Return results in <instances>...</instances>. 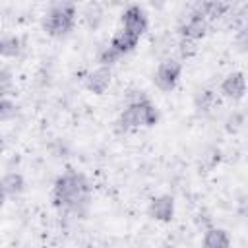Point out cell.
Masks as SVG:
<instances>
[{"instance_id": "1", "label": "cell", "mask_w": 248, "mask_h": 248, "mask_svg": "<svg viewBox=\"0 0 248 248\" xmlns=\"http://www.w3.org/2000/svg\"><path fill=\"white\" fill-rule=\"evenodd\" d=\"M52 202L60 211L83 217L91 202L89 180L78 170H68L60 174L52 186Z\"/></svg>"}, {"instance_id": "2", "label": "cell", "mask_w": 248, "mask_h": 248, "mask_svg": "<svg viewBox=\"0 0 248 248\" xmlns=\"http://www.w3.org/2000/svg\"><path fill=\"white\" fill-rule=\"evenodd\" d=\"M159 122V110L157 107L149 101V97H141L138 101L126 103L124 110L120 112L118 120H116V132L126 134L130 130H136L140 126H155Z\"/></svg>"}, {"instance_id": "3", "label": "cell", "mask_w": 248, "mask_h": 248, "mask_svg": "<svg viewBox=\"0 0 248 248\" xmlns=\"http://www.w3.org/2000/svg\"><path fill=\"white\" fill-rule=\"evenodd\" d=\"M76 16H78V10H76V4H70V2H60V4H54L46 10V14L43 16V31L50 37H62L66 33H70L74 29V23H76Z\"/></svg>"}, {"instance_id": "4", "label": "cell", "mask_w": 248, "mask_h": 248, "mask_svg": "<svg viewBox=\"0 0 248 248\" xmlns=\"http://www.w3.org/2000/svg\"><path fill=\"white\" fill-rule=\"evenodd\" d=\"M180 74H182V64L176 58L165 56L157 64V68L153 72V83H155L157 89H161L165 93L167 91H172L176 87L178 79H180Z\"/></svg>"}, {"instance_id": "5", "label": "cell", "mask_w": 248, "mask_h": 248, "mask_svg": "<svg viewBox=\"0 0 248 248\" xmlns=\"http://www.w3.org/2000/svg\"><path fill=\"white\" fill-rule=\"evenodd\" d=\"M120 23H122V29L141 37L145 31H147V25H149V19H147V14L145 10L140 6V4H128L120 16Z\"/></svg>"}, {"instance_id": "6", "label": "cell", "mask_w": 248, "mask_h": 248, "mask_svg": "<svg viewBox=\"0 0 248 248\" xmlns=\"http://www.w3.org/2000/svg\"><path fill=\"white\" fill-rule=\"evenodd\" d=\"M209 29V21L202 16H196V14H190L186 12L182 17H180V23H178V33L180 37L184 39H192V41H200L205 37Z\"/></svg>"}, {"instance_id": "7", "label": "cell", "mask_w": 248, "mask_h": 248, "mask_svg": "<svg viewBox=\"0 0 248 248\" xmlns=\"http://www.w3.org/2000/svg\"><path fill=\"white\" fill-rule=\"evenodd\" d=\"M147 215L155 221L169 223L174 215V198L169 194H161V196L153 198L147 205Z\"/></svg>"}, {"instance_id": "8", "label": "cell", "mask_w": 248, "mask_h": 248, "mask_svg": "<svg viewBox=\"0 0 248 248\" xmlns=\"http://www.w3.org/2000/svg\"><path fill=\"white\" fill-rule=\"evenodd\" d=\"M221 95L229 101H240L246 95V78L242 72H231L219 87Z\"/></svg>"}, {"instance_id": "9", "label": "cell", "mask_w": 248, "mask_h": 248, "mask_svg": "<svg viewBox=\"0 0 248 248\" xmlns=\"http://www.w3.org/2000/svg\"><path fill=\"white\" fill-rule=\"evenodd\" d=\"M110 81H112L110 66H99L85 76V87H87V91H91L95 95H103L108 89Z\"/></svg>"}, {"instance_id": "10", "label": "cell", "mask_w": 248, "mask_h": 248, "mask_svg": "<svg viewBox=\"0 0 248 248\" xmlns=\"http://www.w3.org/2000/svg\"><path fill=\"white\" fill-rule=\"evenodd\" d=\"M138 43H140V37H138V35H134V33H130V31H126V29H120V31H116V33L112 35V39H110L108 45H110L120 56H124V54L132 52V50L138 46Z\"/></svg>"}, {"instance_id": "11", "label": "cell", "mask_w": 248, "mask_h": 248, "mask_svg": "<svg viewBox=\"0 0 248 248\" xmlns=\"http://www.w3.org/2000/svg\"><path fill=\"white\" fill-rule=\"evenodd\" d=\"M225 27L232 31L248 29V2H242L240 6L231 8V12L225 16Z\"/></svg>"}, {"instance_id": "12", "label": "cell", "mask_w": 248, "mask_h": 248, "mask_svg": "<svg viewBox=\"0 0 248 248\" xmlns=\"http://www.w3.org/2000/svg\"><path fill=\"white\" fill-rule=\"evenodd\" d=\"M23 190H25V178L19 172L10 170L2 176V194H4V198H16Z\"/></svg>"}, {"instance_id": "13", "label": "cell", "mask_w": 248, "mask_h": 248, "mask_svg": "<svg viewBox=\"0 0 248 248\" xmlns=\"http://www.w3.org/2000/svg\"><path fill=\"white\" fill-rule=\"evenodd\" d=\"M202 244L205 248H227V246H231V236L225 229L209 227L207 231H203Z\"/></svg>"}, {"instance_id": "14", "label": "cell", "mask_w": 248, "mask_h": 248, "mask_svg": "<svg viewBox=\"0 0 248 248\" xmlns=\"http://www.w3.org/2000/svg\"><path fill=\"white\" fill-rule=\"evenodd\" d=\"M83 23L91 29V31H97L103 23H105V10L99 2H89L85 8H83Z\"/></svg>"}, {"instance_id": "15", "label": "cell", "mask_w": 248, "mask_h": 248, "mask_svg": "<svg viewBox=\"0 0 248 248\" xmlns=\"http://www.w3.org/2000/svg\"><path fill=\"white\" fill-rule=\"evenodd\" d=\"M231 8L232 6L227 0H205V19L209 23L225 19V16L231 12Z\"/></svg>"}, {"instance_id": "16", "label": "cell", "mask_w": 248, "mask_h": 248, "mask_svg": "<svg viewBox=\"0 0 248 248\" xmlns=\"http://www.w3.org/2000/svg\"><path fill=\"white\" fill-rule=\"evenodd\" d=\"M23 50V41L17 35H4L0 41V54L2 58H17Z\"/></svg>"}, {"instance_id": "17", "label": "cell", "mask_w": 248, "mask_h": 248, "mask_svg": "<svg viewBox=\"0 0 248 248\" xmlns=\"http://www.w3.org/2000/svg\"><path fill=\"white\" fill-rule=\"evenodd\" d=\"M215 105H217V93L209 87H203L194 95V108L198 112H209Z\"/></svg>"}, {"instance_id": "18", "label": "cell", "mask_w": 248, "mask_h": 248, "mask_svg": "<svg viewBox=\"0 0 248 248\" xmlns=\"http://www.w3.org/2000/svg\"><path fill=\"white\" fill-rule=\"evenodd\" d=\"M244 120H246V116H244L242 110H231V112L227 114V118H225V130H227L229 134H236V132L242 128Z\"/></svg>"}, {"instance_id": "19", "label": "cell", "mask_w": 248, "mask_h": 248, "mask_svg": "<svg viewBox=\"0 0 248 248\" xmlns=\"http://www.w3.org/2000/svg\"><path fill=\"white\" fill-rule=\"evenodd\" d=\"M170 46H172V37L169 33H163L159 35L155 41H153V54L157 56H167L170 52Z\"/></svg>"}, {"instance_id": "20", "label": "cell", "mask_w": 248, "mask_h": 248, "mask_svg": "<svg viewBox=\"0 0 248 248\" xmlns=\"http://www.w3.org/2000/svg\"><path fill=\"white\" fill-rule=\"evenodd\" d=\"M16 114H17L16 101H12L8 95H4L2 101H0V120L2 122H8V120L16 118Z\"/></svg>"}, {"instance_id": "21", "label": "cell", "mask_w": 248, "mask_h": 248, "mask_svg": "<svg viewBox=\"0 0 248 248\" xmlns=\"http://www.w3.org/2000/svg\"><path fill=\"white\" fill-rule=\"evenodd\" d=\"M118 58H120V54H118L110 45H105V46L97 52V62H99V66H112Z\"/></svg>"}, {"instance_id": "22", "label": "cell", "mask_w": 248, "mask_h": 248, "mask_svg": "<svg viewBox=\"0 0 248 248\" xmlns=\"http://www.w3.org/2000/svg\"><path fill=\"white\" fill-rule=\"evenodd\" d=\"M176 46H178V54L182 58H190V56H194L198 52V41H192V39L180 37V41L176 43Z\"/></svg>"}, {"instance_id": "23", "label": "cell", "mask_w": 248, "mask_h": 248, "mask_svg": "<svg viewBox=\"0 0 248 248\" xmlns=\"http://www.w3.org/2000/svg\"><path fill=\"white\" fill-rule=\"evenodd\" d=\"M232 46H234V50H236V52H240V54H246V52H248V29L234 31Z\"/></svg>"}, {"instance_id": "24", "label": "cell", "mask_w": 248, "mask_h": 248, "mask_svg": "<svg viewBox=\"0 0 248 248\" xmlns=\"http://www.w3.org/2000/svg\"><path fill=\"white\" fill-rule=\"evenodd\" d=\"M12 83H14V76H12V70L8 66H2L0 70V91H2V97L10 93L12 89Z\"/></svg>"}, {"instance_id": "25", "label": "cell", "mask_w": 248, "mask_h": 248, "mask_svg": "<svg viewBox=\"0 0 248 248\" xmlns=\"http://www.w3.org/2000/svg\"><path fill=\"white\" fill-rule=\"evenodd\" d=\"M50 151H52V155H54V157H66L68 147H66V143H64V141L56 140V141L50 145Z\"/></svg>"}, {"instance_id": "26", "label": "cell", "mask_w": 248, "mask_h": 248, "mask_svg": "<svg viewBox=\"0 0 248 248\" xmlns=\"http://www.w3.org/2000/svg\"><path fill=\"white\" fill-rule=\"evenodd\" d=\"M196 225H198V229H202V232L207 231L209 227H213L211 221H209V217H207V215H202V213L196 217Z\"/></svg>"}, {"instance_id": "27", "label": "cell", "mask_w": 248, "mask_h": 248, "mask_svg": "<svg viewBox=\"0 0 248 248\" xmlns=\"http://www.w3.org/2000/svg\"><path fill=\"white\" fill-rule=\"evenodd\" d=\"M236 209H238V215L248 217V194L238 198V207H236Z\"/></svg>"}, {"instance_id": "28", "label": "cell", "mask_w": 248, "mask_h": 248, "mask_svg": "<svg viewBox=\"0 0 248 248\" xmlns=\"http://www.w3.org/2000/svg\"><path fill=\"white\" fill-rule=\"evenodd\" d=\"M149 4H151L155 10H161V8L167 4V0H149Z\"/></svg>"}, {"instance_id": "29", "label": "cell", "mask_w": 248, "mask_h": 248, "mask_svg": "<svg viewBox=\"0 0 248 248\" xmlns=\"http://www.w3.org/2000/svg\"><path fill=\"white\" fill-rule=\"evenodd\" d=\"M227 2H229V4H231V6L234 8V6H240V4L244 2V0H227Z\"/></svg>"}, {"instance_id": "30", "label": "cell", "mask_w": 248, "mask_h": 248, "mask_svg": "<svg viewBox=\"0 0 248 248\" xmlns=\"http://www.w3.org/2000/svg\"><path fill=\"white\" fill-rule=\"evenodd\" d=\"M128 2H130V0H112L114 6H118V4H128Z\"/></svg>"}, {"instance_id": "31", "label": "cell", "mask_w": 248, "mask_h": 248, "mask_svg": "<svg viewBox=\"0 0 248 248\" xmlns=\"http://www.w3.org/2000/svg\"><path fill=\"white\" fill-rule=\"evenodd\" d=\"M64 2H70V4H78V2H81V0H64Z\"/></svg>"}]
</instances>
